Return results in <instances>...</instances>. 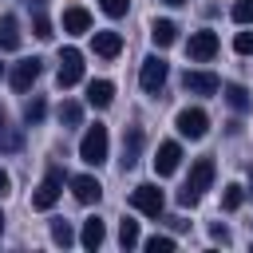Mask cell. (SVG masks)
Instances as JSON below:
<instances>
[{
    "label": "cell",
    "instance_id": "6da1fadb",
    "mask_svg": "<svg viewBox=\"0 0 253 253\" xmlns=\"http://www.w3.org/2000/svg\"><path fill=\"white\" fill-rule=\"evenodd\" d=\"M210 182H213V158H198V162L190 166L186 186L178 190V202H182V206H198V202H202V194L210 190Z\"/></svg>",
    "mask_w": 253,
    "mask_h": 253
},
{
    "label": "cell",
    "instance_id": "7a4b0ae2",
    "mask_svg": "<svg viewBox=\"0 0 253 253\" xmlns=\"http://www.w3.org/2000/svg\"><path fill=\"white\" fill-rule=\"evenodd\" d=\"M107 146H111V138H107V126H87L83 130V138H79V158L87 162V166H99V162H107Z\"/></svg>",
    "mask_w": 253,
    "mask_h": 253
},
{
    "label": "cell",
    "instance_id": "3957f363",
    "mask_svg": "<svg viewBox=\"0 0 253 253\" xmlns=\"http://www.w3.org/2000/svg\"><path fill=\"white\" fill-rule=\"evenodd\" d=\"M130 206H134L138 213H146V217H158L162 206H166V198H162V190H158L154 182H142V186L130 190Z\"/></svg>",
    "mask_w": 253,
    "mask_h": 253
},
{
    "label": "cell",
    "instance_id": "277c9868",
    "mask_svg": "<svg viewBox=\"0 0 253 253\" xmlns=\"http://www.w3.org/2000/svg\"><path fill=\"white\" fill-rule=\"evenodd\" d=\"M166 75H170V63H166L162 55H146L142 67H138V83H142V91H162Z\"/></svg>",
    "mask_w": 253,
    "mask_h": 253
},
{
    "label": "cell",
    "instance_id": "5b68a950",
    "mask_svg": "<svg viewBox=\"0 0 253 253\" xmlns=\"http://www.w3.org/2000/svg\"><path fill=\"white\" fill-rule=\"evenodd\" d=\"M174 126H178V134H186V138H206V130H210V115H206L202 107H186V111H178Z\"/></svg>",
    "mask_w": 253,
    "mask_h": 253
},
{
    "label": "cell",
    "instance_id": "8992f818",
    "mask_svg": "<svg viewBox=\"0 0 253 253\" xmlns=\"http://www.w3.org/2000/svg\"><path fill=\"white\" fill-rule=\"evenodd\" d=\"M59 194H63V174L51 166V170L43 174V182L36 186V198H32V206H36V210H51V206L59 202Z\"/></svg>",
    "mask_w": 253,
    "mask_h": 253
},
{
    "label": "cell",
    "instance_id": "52a82bcc",
    "mask_svg": "<svg viewBox=\"0 0 253 253\" xmlns=\"http://www.w3.org/2000/svg\"><path fill=\"white\" fill-rule=\"evenodd\" d=\"M186 55L190 59H198V63H206V59H213L217 55V32H194L190 36V43H186Z\"/></svg>",
    "mask_w": 253,
    "mask_h": 253
},
{
    "label": "cell",
    "instance_id": "ba28073f",
    "mask_svg": "<svg viewBox=\"0 0 253 253\" xmlns=\"http://www.w3.org/2000/svg\"><path fill=\"white\" fill-rule=\"evenodd\" d=\"M59 87H75L79 79H83V55L75 51V47H67L63 55H59Z\"/></svg>",
    "mask_w": 253,
    "mask_h": 253
},
{
    "label": "cell",
    "instance_id": "9c48e42d",
    "mask_svg": "<svg viewBox=\"0 0 253 253\" xmlns=\"http://www.w3.org/2000/svg\"><path fill=\"white\" fill-rule=\"evenodd\" d=\"M182 87H186L190 95H217V91H221V79H217L213 71H186Z\"/></svg>",
    "mask_w": 253,
    "mask_h": 253
},
{
    "label": "cell",
    "instance_id": "30bf717a",
    "mask_svg": "<svg viewBox=\"0 0 253 253\" xmlns=\"http://www.w3.org/2000/svg\"><path fill=\"white\" fill-rule=\"evenodd\" d=\"M36 79H40V59H20V63L12 67V75H8V83H12L16 91H32Z\"/></svg>",
    "mask_w": 253,
    "mask_h": 253
},
{
    "label": "cell",
    "instance_id": "8fae6325",
    "mask_svg": "<svg viewBox=\"0 0 253 253\" xmlns=\"http://www.w3.org/2000/svg\"><path fill=\"white\" fill-rule=\"evenodd\" d=\"M178 162H182V146H178V142H162V146H158V158H154V174L166 178V174L178 170Z\"/></svg>",
    "mask_w": 253,
    "mask_h": 253
},
{
    "label": "cell",
    "instance_id": "7c38bea8",
    "mask_svg": "<svg viewBox=\"0 0 253 253\" xmlns=\"http://www.w3.org/2000/svg\"><path fill=\"white\" fill-rule=\"evenodd\" d=\"M71 194H75V202L91 206V202H99V198H103V186H99L91 174H75V178H71Z\"/></svg>",
    "mask_w": 253,
    "mask_h": 253
},
{
    "label": "cell",
    "instance_id": "4fadbf2b",
    "mask_svg": "<svg viewBox=\"0 0 253 253\" xmlns=\"http://www.w3.org/2000/svg\"><path fill=\"white\" fill-rule=\"evenodd\" d=\"M63 32H67V36H83V32H91V12L79 8V4L63 8Z\"/></svg>",
    "mask_w": 253,
    "mask_h": 253
},
{
    "label": "cell",
    "instance_id": "5bb4252c",
    "mask_svg": "<svg viewBox=\"0 0 253 253\" xmlns=\"http://www.w3.org/2000/svg\"><path fill=\"white\" fill-rule=\"evenodd\" d=\"M138 154H142V130L138 126H126V138H123V170H130L134 162H138Z\"/></svg>",
    "mask_w": 253,
    "mask_h": 253
},
{
    "label": "cell",
    "instance_id": "9a60e30c",
    "mask_svg": "<svg viewBox=\"0 0 253 253\" xmlns=\"http://www.w3.org/2000/svg\"><path fill=\"white\" fill-rule=\"evenodd\" d=\"M111 99H115V83H111V79H95V83L87 87V103H91V107L107 111V107H111Z\"/></svg>",
    "mask_w": 253,
    "mask_h": 253
},
{
    "label": "cell",
    "instance_id": "2e32d148",
    "mask_svg": "<svg viewBox=\"0 0 253 253\" xmlns=\"http://www.w3.org/2000/svg\"><path fill=\"white\" fill-rule=\"evenodd\" d=\"M119 51H123V36H119V32H95V55L115 59Z\"/></svg>",
    "mask_w": 253,
    "mask_h": 253
},
{
    "label": "cell",
    "instance_id": "e0dca14e",
    "mask_svg": "<svg viewBox=\"0 0 253 253\" xmlns=\"http://www.w3.org/2000/svg\"><path fill=\"white\" fill-rule=\"evenodd\" d=\"M24 146V134L12 126V119H8V111L0 107V150H20Z\"/></svg>",
    "mask_w": 253,
    "mask_h": 253
},
{
    "label": "cell",
    "instance_id": "ac0fdd59",
    "mask_svg": "<svg viewBox=\"0 0 253 253\" xmlns=\"http://www.w3.org/2000/svg\"><path fill=\"white\" fill-rule=\"evenodd\" d=\"M103 237H107L103 221H99V217H87V221H83V233H79V245H83V249H99Z\"/></svg>",
    "mask_w": 253,
    "mask_h": 253
},
{
    "label": "cell",
    "instance_id": "d6986e66",
    "mask_svg": "<svg viewBox=\"0 0 253 253\" xmlns=\"http://www.w3.org/2000/svg\"><path fill=\"white\" fill-rule=\"evenodd\" d=\"M150 40H154V47H170V43L178 40V28H174L170 20H154V24H150Z\"/></svg>",
    "mask_w": 253,
    "mask_h": 253
},
{
    "label": "cell",
    "instance_id": "ffe728a7",
    "mask_svg": "<svg viewBox=\"0 0 253 253\" xmlns=\"http://www.w3.org/2000/svg\"><path fill=\"white\" fill-rule=\"evenodd\" d=\"M0 47L4 51H16L20 47V24H16V16H4L0 20Z\"/></svg>",
    "mask_w": 253,
    "mask_h": 253
},
{
    "label": "cell",
    "instance_id": "44dd1931",
    "mask_svg": "<svg viewBox=\"0 0 253 253\" xmlns=\"http://www.w3.org/2000/svg\"><path fill=\"white\" fill-rule=\"evenodd\" d=\"M225 103H229L233 111H249L253 99H249V91H245L241 83H229V87H225Z\"/></svg>",
    "mask_w": 253,
    "mask_h": 253
},
{
    "label": "cell",
    "instance_id": "7402d4cb",
    "mask_svg": "<svg viewBox=\"0 0 253 253\" xmlns=\"http://www.w3.org/2000/svg\"><path fill=\"white\" fill-rule=\"evenodd\" d=\"M43 115H47V103L36 95V99L24 107V123H28V126H36V123H43Z\"/></svg>",
    "mask_w": 253,
    "mask_h": 253
},
{
    "label": "cell",
    "instance_id": "603a6c76",
    "mask_svg": "<svg viewBox=\"0 0 253 253\" xmlns=\"http://www.w3.org/2000/svg\"><path fill=\"white\" fill-rule=\"evenodd\" d=\"M79 119H83V107H79V103H71V99H63V103H59V123L79 126Z\"/></svg>",
    "mask_w": 253,
    "mask_h": 253
},
{
    "label": "cell",
    "instance_id": "cb8c5ba5",
    "mask_svg": "<svg viewBox=\"0 0 253 253\" xmlns=\"http://www.w3.org/2000/svg\"><path fill=\"white\" fill-rule=\"evenodd\" d=\"M51 241H55V245H63V249L75 241V233H71V225H67L63 217H55V221H51Z\"/></svg>",
    "mask_w": 253,
    "mask_h": 253
},
{
    "label": "cell",
    "instance_id": "d4e9b609",
    "mask_svg": "<svg viewBox=\"0 0 253 253\" xmlns=\"http://www.w3.org/2000/svg\"><path fill=\"white\" fill-rule=\"evenodd\" d=\"M119 245L123 249H134L138 245V221H123L119 225Z\"/></svg>",
    "mask_w": 253,
    "mask_h": 253
},
{
    "label": "cell",
    "instance_id": "484cf974",
    "mask_svg": "<svg viewBox=\"0 0 253 253\" xmlns=\"http://www.w3.org/2000/svg\"><path fill=\"white\" fill-rule=\"evenodd\" d=\"M233 51L253 55V24H245V32H237V36H233Z\"/></svg>",
    "mask_w": 253,
    "mask_h": 253
},
{
    "label": "cell",
    "instance_id": "4316f807",
    "mask_svg": "<svg viewBox=\"0 0 253 253\" xmlns=\"http://www.w3.org/2000/svg\"><path fill=\"white\" fill-rule=\"evenodd\" d=\"M241 202H245V190H241V186H225V194H221V206H225V210H237Z\"/></svg>",
    "mask_w": 253,
    "mask_h": 253
},
{
    "label": "cell",
    "instance_id": "83f0119b",
    "mask_svg": "<svg viewBox=\"0 0 253 253\" xmlns=\"http://www.w3.org/2000/svg\"><path fill=\"white\" fill-rule=\"evenodd\" d=\"M233 20L245 28V24H253V0H237L233 4Z\"/></svg>",
    "mask_w": 253,
    "mask_h": 253
},
{
    "label": "cell",
    "instance_id": "f1b7e54d",
    "mask_svg": "<svg viewBox=\"0 0 253 253\" xmlns=\"http://www.w3.org/2000/svg\"><path fill=\"white\" fill-rule=\"evenodd\" d=\"M32 28H36V36H40V40H51V20H47L40 8H36V16H32Z\"/></svg>",
    "mask_w": 253,
    "mask_h": 253
},
{
    "label": "cell",
    "instance_id": "f546056e",
    "mask_svg": "<svg viewBox=\"0 0 253 253\" xmlns=\"http://www.w3.org/2000/svg\"><path fill=\"white\" fill-rule=\"evenodd\" d=\"M99 4H103V12H107V16H115V20H119V16H126V8H130V0H99Z\"/></svg>",
    "mask_w": 253,
    "mask_h": 253
},
{
    "label": "cell",
    "instance_id": "4dcf8cb0",
    "mask_svg": "<svg viewBox=\"0 0 253 253\" xmlns=\"http://www.w3.org/2000/svg\"><path fill=\"white\" fill-rule=\"evenodd\" d=\"M146 249H150V253H170V249H174V237H150Z\"/></svg>",
    "mask_w": 253,
    "mask_h": 253
},
{
    "label": "cell",
    "instance_id": "1f68e13d",
    "mask_svg": "<svg viewBox=\"0 0 253 253\" xmlns=\"http://www.w3.org/2000/svg\"><path fill=\"white\" fill-rule=\"evenodd\" d=\"M210 237H213V241H221V245H225V241H229V229H225V225H210Z\"/></svg>",
    "mask_w": 253,
    "mask_h": 253
},
{
    "label": "cell",
    "instance_id": "d6a6232c",
    "mask_svg": "<svg viewBox=\"0 0 253 253\" xmlns=\"http://www.w3.org/2000/svg\"><path fill=\"white\" fill-rule=\"evenodd\" d=\"M4 194H8V174L0 170V198H4Z\"/></svg>",
    "mask_w": 253,
    "mask_h": 253
},
{
    "label": "cell",
    "instance_id": "836d02e7",
    "mask_svg": "<svg viewBox=\"0 0 253 253\" xmlns=\"http://www.w3.org/2000/svg\"><path fill=\"white\" fill-rule=\"evenodd\" d=\"M249 194H253V170H249Z\"/></svg>",
    "mask_w": 253,
    "mask_h": 253
},
{
    "label": "cell",
    "instance_id": "e575fe53",
    "mask_svg": "<svg viewBox=\"0 0 253 253\" xmlns=\"http://www.w3.org/2000/svg\"><path fill=\"white\" fill-rule=\"evenodd\" d=\"M0 233H4V213H0Z\"/></svg>",
    "mask_w": 253,
    "mask_h": 253
},
{
    "label": "cell",
    "instance_id": "d590c367",
    "mask_svg": "<svg viewBox=\"0 0 253 253\" xmlns=\"http://www.w3.org/2000/svg\"><path fill=\"white\" fill-rule=\"evenodd\" d=\"M166 4H186V0H166Z\"/></svg>",
    "mask_w": 253,
    "mask_h": 253
},
{
    "label": "cell",
    "instance_id": "8d00e7d4",
    "mask_svg": "<svg viewBox=\"0 0 253 253\" xmlns=\"http://www.w3.org/2000/svg\"><path fill=\"white\" fill-rule=\"evenodd\" d=\"M0 75H4V63H0Z\"/></svg>",
    "mask_w": 253,
    "mask_h": 253
},
{
    "label": "cell",
    "instance_id": "74e56055",
    "mask_svg": "<svg viewBox=\"0 0 253 253\" xmlns=\"http://www.w3.org/2000/svg\"><path fill=\"white\" fill-rule=\"evenodd\" d=\"M36 4H40V0H36Z\"/></svg>",
    "mask_w": 253,
    "mask_h": 253
}]
</instances>
